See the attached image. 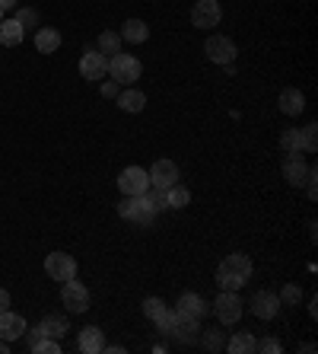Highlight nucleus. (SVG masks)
<instances>
[{
	"label": "nucleus",
	"instance_id": "14",
	"mask_svg": "<svg viewBox=\"0 0 318 354\" xmlns=\"http://www.w3.org/2000/svg\"><path fill=\"white\" fill-rule=\"evenodd\" d=\"M179 179H181V173L172 160H156V163L150 166V185H153V189H172Z\"/></svg>",
	"mask_w": 318,
	"mask_h": 354
},
{
	"label": "nucleus",
	"instance_id": "7",
	"mask_svg": "<svg viewBox=\"0 0 318 354\" xmlns=\"http://www.w3.org/2000/svg\"><path fill=\"white\" fill-rule=\"evenodd\" d=\"M169 335L181 345H195L197 338H201V319L195 316H185L179 310H172V326H169Z\"/></svg>",
	"mask_w": 318,
	"mask_h": 354
},
{
	"label": "nucleus",
	"instance_id": "19",
	"mask_svg": "<svg viewBox=\"0 0 318 354\" xmlns=\"http://www.w3.org/2000/svg\"><path fill=\"white\" fill-rule=\"evenodd\" d=\"M277 106H280V112H284V115L299 118L302 112H306V96H302V90H296V86H286V90H280Z\"/></svg>",
	"mask_w": 318,
	"mask_h": 354
},
{
	"label": "nucleus",
	"instance_id": "26",
	"mask_svg": "<svg viewBox=\"0 0 318 354\" xmlns=\"http://www.w3.org/2000/svg\"><path fill=\"white\" fill-rule=\"evenodd\" d=\"M96 51H102L106 58L118 55V51H121V35L115 32V29H106V32L99 35V41H96Z\"/></svg>",
	"mask_w": 318,
	"mask_h": 354
},
{
	"label": "nucleus",
	"instance_id": "35",
	"mask_svg": "<svg viewBox=\"0 0 318 354\" xmlns=\"http://www.w3.org/2000/svg\"><path fill=\"white\" fill-rule=\"evenodd\" d=\"M169 326H172V310H166V313L156 319V332H159V335H169Z\"/></svg>",
	"mask_w": 318,
	"mask_h": 354
},
{
	"label": "nucleus",
	"instance_id": "33",
	"mask_svg": "<svg viewBox=\"0 0 318 354\" xmlns=\"http://www.w3.org/2000/svg\"><path fill=\"white\" fill-rule=\"evenodd\" d=\"M255 351H261V354H280V351H284V345H280L274 335H268V338H261V342H255Z\"/></svg>",
	"mask_w": 318,
	"mask_h": 354
},
{
	"label": "nucleus",
	"instance_id": "37",
	"mask_svg": "<svg viewBox=\"0 0 318 354\" xmlns=\"http://www.w3.org/2000/svg\"><path fill=\"white\" fill-rule=\"evenodd\" d=\"M3 310H10V290L0 288V313H3Z\"/></svg>",
	"mask_w": 318,
	"mask_h": 354
},
{
	"label": "nucleus",
	"instance_id": "22",
	"mask_svg": "<svg viewBox=\"0 0 318 354\" xmlns=\"http://www.w3.org/2000/svg\"><path fill=\"white\" fill-rule=\"evenodd\" d=\"M118 35H121V41H128V45H143V41L150 39V26L143 23V19L134 17V19H128V23L121 26V32Z\"/></svg>",
	"mask_w": 318,
	"mask_h": 354
},
{
	"label": "nucleus",
	"instance_id": "30",
	"mask_svg": "<svg viewBox=\"0 0 318 354\" xmlns=\"http://www.w3.org/2000/svg\"><path fill=\"white\" fill-rule=\"evenodd\" d=\"M166 310H169V304H166L163 297H147V300H143V316H147L150 322H156Z\"/></svg>",
	"mask_w": 318,
	"mask_h": 354
},
{
	"label": "nucleus",
	"instance_id": "32",
	"mask_svg": "<svg viewBox=\"0 0 318 354\" xmlns=\"http://www.w3.org/2000/svg\"><path fill=\"white\" fill-rule=\"evenodd\" d=\"M29 348H32L35 354H61V351H64L57 338H39V342H32Z\"/></svg>",
	"mask_w": 318,
	"mask_h": 354
},
{
	"label": "nucleus",
	"instance_id": "9",
	"mask_svg": "<svg viewBox=\"0 0 318 354\" xmlns=\"http://www.w3.org/2000/svg\"><path fill=\"white\" fill-rule=\"evenodd\" d=\"M118 189H121V195H147L150 173L143 166H124L118 176Z\"/></svg>",
	"mask_w": 318,
	"mask_h": 354
},
{
	"label": "nucleus",
	"instance_id": "13",
	"mask_svg": "<svg viewBox=\"0 0 318 354\" xmlns=\"http://www.w3.org/2000/svg\"><path fill=\"white\" fill-rule=\"evenodd\" d=\"M248 310H252L258 319L268 322L280 313V297L274 294V290H255L252 300H248Z\"/></svg>",
	"mask_w": 318,
	"mask_h": 354
},
{
	"label": "nucleus",
	"instance_id": "3",
	"mask_svg": "<svg viewBox=\"0 0 318 354\" xmlns=\"http://www.w3.org/2000/svg\"><path fill=\"white\" fill-rule=\"evenodd\" d=\"M156 211L153 205H150L147 195H124V201L118 205V217H124L128 223H134V227H150V223L156 221Z\"/></svg>",
	"mask_w": 318,
	"mask_h": 354
},
{
	"label": "nucleus",
	"instance_id": "11",
	"mask_svg": "<svg viewBox=\"0 0 318 354\" xmlns=\"http://www.w3.org/2000/svg\"><path fill=\"white\" fill-rule=\"evenodd\" d=\"M67 332H70L67 316H57L54 313V316H45L35 329H26V335H29V345H32V342H39V338H57V342H61Z\"/></svg>",
	"mask_w": 318,
	"mask_h": 354
},
{
	"label": "nucleus",
	"instance_id": "25",
	"mask_svg": "<svg viewBox=\"0 0 318 354\" xmlns=\"http://www.w3.org/2000/svg\"><path fill=\"white\" fill-rule=\"evenodd\" d=\"M201 345L207 348V351H223L226 348V338H223V326L217 322V326H210V329H201Z\"/></svg>",
	"mask_w": 318,
	"mask_h": 354
},
{
	"label": "nucleus",
	"instance_id": "39",
	"mask_svg": "<svg viewBox=\"0 0 318 354\" xmlns=\"http://www.w3.org/2000/svg\"><path fill=\"white\" fill-rule=\"evenodd\" d=\"M102 351H108V354H121L124 348H121V345H106V348H102Z\"/></svg>",
	"mask_w": 318,
	"mask_h": 354
},
{
	"label": "nucleus",
	"instance_id": "17",
	"mask_svg": "<svg viewBox=\"0 0 318 354\" xmlns=\"http://www.w3.org/2000/svg\"><path fill=\"white\" fill-rule=\"evenodd\" d=\"M26 329H29V322H26L19 313H13V310H3V313H0V338H3V342L23 338Z\"/></svg>",
	"mask_w": 318,
	"mask_h": 354
},
{
	"label": "nucleus",
	"instance_id": "38",
	"mask_svg": "<svg viewBox=\"0 0 318 354\" xmlns=\"http://www.w3.org/2000/svg\"><path fill=\"white\" fill-rule=\"evenodd\" d=\"M17 3H19V0H0V10H3V13H10V10H17Z\"/></svg>",
	"mask_w": 318,
	"mask_h": 354
},
{
	"label": "nucleus",
	"instance_id": "36",
	"mask_svg": "<svg viewBox=\"0 0 318 354\" xmlns=\"http://www.w3.org/2000/svg\"><path fill=\"white\" fill-rule=\"evenodd\" d=\"M118 93H121V86H118V83L108 77V80L102 83V96H106V99H118Z\"/></svg>",
	"mask_w": 318,
	"mask_h": 354
},
{
	"label": "nucleus",
	"instance_id": "23",
	"mask_svg": "<svg viewBox=\"0 0 318 354\" xmlns=\"http://www.w3.org/2000/svg\"><path fill=\"white\" fill-rule=\"evenodd\" d=\"M23 39H26V29L19 26L17 17L0 23V45H3V48H17V45H23Z\"/></svg>",
	"mask_w": 318,
	"mask_h": 354
},
{
	"label": "nucleus",
	"instance_id": "4",
	"mask_svg": "<svg viewBox=\"0 0 318 354\" xmlns=\"http://www.w3.org/2000/svg\"><path fill=\"white\" fill-rule=\"evenodd\" d=\"M210 310L220 326H236L245 313V304H242V297H239V290H220L217 300L210 304Z\"/></svg>",
	"mask_w": 318,
	"mask_h": 354
},
{
	"label": "nucleus",
	"instance_id": "21",
	"mask_svg": "<svg viewBox=\"0 0 318 354\" xmlns=\"http://www.w3.org/2000/svg\"><path fill=\"white\" fill-rule=\"evenodd\" d=\"M57 48H61V32H57L54 26H39V29H35V51L54 55Z\"/></svg>",
	"mask_w": 318,
	"mask_h": 354
},
{
	"label": "nucleus",
	"instance_id": "6",
	"mask_svg": "<svg viewBox=\"0 0 318 354\" xmlns=\"http://www.w3.org/2000/svg\"><path fill=\"white\" fill-rule=\"evenodd\" d=\"M204 55L213 61V64H232V61L239 58V48H236V41L229 39V35H210V39L204 41Z\"/></svg>",
	"mask_w": 318,
	"mask_h": 354
},
{
	"label": "nucleus",
	"instance_id": "34",
	"mask_svg": "<svg viewBox=\"0 0 318 354\" xmlns=\"http://www.w3.org/2000/svg\"><path fill=\"white\" fill-rule=\"evenodd\" d=\"M17 19H19V26H23V29H39V13H35V10H29V7H26V10H19V13H17Z\"/></svg>",
	"mask_w": 318,
	"mask_h": 354
},
{
	"label": "nucleus",
	"instance_id": "27",
	"mask_svg": "<svg viewBox=\"0 0 318 354\" xmlns=\"http://www.w3.org/2000/svg\"><path fill=\"white\" fill-rule=\"evenodd\" d=\"M166 205L172 207V211H181V207H188L191 205V192L185 189V185H172V189H166Z\"/></svg>",
	"mask_w": 318,
	"mask_h": 354
},
{
	"label": "nucleus",
	"instance_id": "28",
	"mask_svg": "<svg viewBox=\"0 0 318 354\" xmlns=\"http://www.w3.org/2000/svg\"><path fill=\"white\" fill-rule=\"evenodd\" d=\"M280 150H284V153H302L299 128H286V131L280 134Z\"/></svg>",
	"mask_w": 318,
	"mask_h": 354
},
{
	"label": "nucleus",
	"instance_id": "24",
	"mask_svg": "<svg viewBox=\"0 0 318 354\" xmlns=\"http://www.w3.org/2000/svg\"><path fill=\"white\" fill-rule=\"evenodd\" d=\"M229 354H255V335L252 332H236V335L226 342Z\"/></svg>",
	"mask_w": 318,
	"mask_h": 354
},
{
	"label": "nucleus",
	"instance_id": "15",
	"mask_svg": "<svg viewBox=\"0 0 318 354\" xmlns=\"http://www.w3.org/2000/svg\"><path fill=\"white\" fill-rule=\"evenodd\" d=\"M284 179H286V185H293V189L306 185V179H309V163L302 160V153H286L284 157Z\"/></svg>",
	"mask_w": 318,
	"mask_h": 354
},
{
	"label": "nucleus",
	"instance_id": "2",
	"mask_svg": "<svg viewBox=\"0 0 318 354\" xmlns=\"http://www.w3.org/2000/svg\"><path fill=\"white\" fill-rule=\"evenodd\" d=\"M108 77H112L118 86H134V83L143 77V64H140V58L128 55V51H118V55L108 58Z\"/></svg>",
	"mask_w": 318,
	"mask_h": 354
},
{
	"label": "nucleus",
	"instance_id": "5",
	"mask_svg": "<svg viewBox=\"0 0 318 354\" xmlns=\"http://www.w3.org/2000/svg\"><path fill=\"white\" fill-rule=\"evenodd\" d=\"M61 304L70 310L74 316H80V313H86L90 310V304H92V297H90V288L83 284V281H77V278H70V281H64L61 284Z\"/></svg>",
	"mask_w": 318,
	"mask_h": 354
},
{
	"label": "nucleus",
	"instance_id": "1",
	"mask_svg": "<svg viewBox=\"0 0 318 354\" xmlns=\"http://www.w3.org/2000/svg\"><path fill=\"white\" fill-rule=\"evenodd\" d=\"M252 272H255L252 259L245 256V252H232V256H226L220 262V268H217V288L242 290L245 284H248V278H252Z\"/></svg>",
	"mask_w": 318,
	"mask_h": 354
},
{
	"label": "nucleus",
	"instance_id": "10",
	"mask_svg": "<svg viewBox=\"0 0 318 354\" xmlns=\"http://www.w3.org/2000/svg\"><path fill=\"white\" fill-rule=\"evenodd\" d=\"M220 19H223L220 0H195V7H191V26H197V29H213V26H220Z\"/></svg>",
	"mask_w": 318,
	"mask_h": 354
},
{
	"label": "nucleus",
	"instance_id": "12",
	"mask_svg": "<svg viewBox=\"0 0 318 354\" xmlns=\"http://www.w3.org/2000/svg\"><path fill=\"white\" fill-rule=\"evenodd\" d=\"M80 77H83V80H90V83L106 80V77H108V58L102 55V51L92 48V45L86 48V55L80 58Z\"/></svg>",
	"mask_w": 318,
	"mask_h": 354
},
{
	"label": "nucleus",
	"instance_id": "16",
	"mask_svg": "<svg viewBox=\"0 0 318 354\" xmlns=\"http://www.w3.org/2000/svg\"><path fill=\"white\" fill-rule=\"evenodd\" d=\"M77 348H80L83 354H102V348H106V332L99 329V326H83V329L77 332Z\"/></svg>",
	"mask_w": 318,
	"mask_h": 354
},
{
	"label": "nucleus",
	"instance_id": "8",
	"mask_svg": "<svg viewBox=\"0 0 318 354\" xmlns=\"http://www.w3.org/2000/svg\"><path fill=\"white\" fill-rule=\"evenodd\" d=\"M45 274L64 284V281L77 278V259L70 252H51V256H45Z\"/></svg>",
	"mask_w": 318,
	"mask_h": 354
},
{
	"label": "nucleus",
	"instance_id": "31",
	"mask_svg": "<svg viewBox=\"0 0 318 354\" xmlns=\"http://www.w3.org/2000/svg\"><path fill=\"white\" fill-rule=\"evenodd\" d=\"M277 297H280V306H299V300H302V288H296V284H284Z\"/></svg>",
	"mask_w": 318,
	"mask_h": 354
},
{
	"label": "nucleus",
	"instance_id": "41",
	"mask_svg": "<svg viewBox=\"0 0 318 354\" xmlns=\"http://www.w3.org/2000/svg\"><path fill=\"white\" fill-rule=\"evenodd\" d=\"M0 23H3V10H0Z\"/></svg>",
	"mask_w": 318,
	"mask_h": 354
},
{
	"label": "nucleus",
	"instance_id": "18",
	"mask_svg": "<svg viewBox=\"0 0 318 354\" xmlns=\"http://www.w3.org/2000/svg\"><path fill=\"white\" fill-rule=\"evenodd\" d=\"M175 310H179V313H185V316H195V319H204V316L210 313V304H207L201 294H195V290H185V294L179 297Z\"/></svg>",
	"mask_w": 318,
	"mask_h": 354
},
{
	"label": "nucleus",
	"instance_id": "40",
	"mask_svg": "<svg viewBox=\"0 0 318 354\" xmlns=\"http://www.w3.org/2000/svg\"><path fill=\"white\" fill-rule=\"evenodd\" d=\"M0 354H10V342H3V338H0Z\"/></svg>",
	"mask_w": 318,
	"mask_h": 354
},
{
	"label": "nucleus",
	"instance_id": "29",
	"mask_svg": "<svg viewBox=\"0 0 318 354\" xmlns=\"http://www.w3.org/2000/svg\"><path fill=\"white\" fill-rule=\"evenodd\" d=\"M299 140H302V153H315L318 150V124L315 122L306 124L299 131Z\"/></svg>",
	"mask_w": 318,
	"mask_h": 354
},
{
	"label": "nucleus",
	"instance_id": "20",
	"mask_svg": "<svg viewBox=\"0 0 318 354\" xmlns=\"http://www.w3.org/2000/svg\"><path fill=\"white\" fill-rule=\"evenodd\" d=\"M118 109L121 112H128V115H137V112H143L147 109V93H140V90H134V86H128V90H121L118 93Z\"/></svg>",
	"mask_w": 318,
	"mask_h": 354
}]
</instances>
